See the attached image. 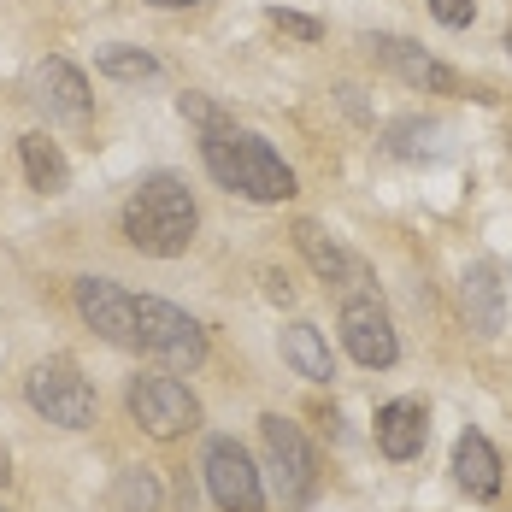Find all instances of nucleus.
<instances>
[{
    "label": "nucleus",
    "instance_id": "16",
    "mask_svg": "<svg viewBox=\"0 0 512 512\" xmlns=\"http://www.w3.org/2000/svg\"><path fill=\"white\" fill-rule=\"evenodd\" d=\"M18 165H24V183L36 195H65L71 189V159H65V148L53 142L48 130L18 136Z\"/></svg>",
    "mask_w": 512,
    "mask_h": 512
},
{
    "label": "nucleus",
    "instance_id": "17",
    "mask_svg": "<svg viewBox=\"0 0 512 512\" xmlns=\"http://www.w3.org/2000/svg\"><path fill=\"white\" fill-rule=\"evenodd\" d=\"M283 365H289L295 377H307V383H330V377H336L330 342H324V330L307 324V318H295V324L283 330Z\"/></svg>",
    "mask_w": 512,
    "mask_h": 512
},
{
    "label": "nucleus",
    "instance_id": "8",
    "mask_svg": "<svg viewBox=\"0 0 512 512\" xmlns=\"http://www.w3.org/2000/svg\"><path fill=\"white\" fill-rule=\"evenodd\" d=\"M336 330H342V348L354 354V365H365V371H389V365L401 359L395 318H389V307H383L371 289H359V295H348V301H342Z\"/></svg>",
    "mask_w": 512,
    "mask_h": 512
},
{
    "label": "nucleus",
    "instance_id": "22",
    "mask_svg": "<svg viewBox=\"0 0 512 512\" xmlns=\"http://www.w3.org/2000/svg\"><path fill=\"white\" fill-rule=\"evenodd\" d=\"M177 112L195 124V130H212V124H230V112L224 106H212L206 95H177Z\"/></svg>",
    "mask_w": 512,
    "mask_h": 512
},
{
    "label": "nucleus",
    "instance_id": "18",
    "mask_svg": "<svg viewBox=\"0 0 512 512\" xmlns=\"http://www.w3.org/2000/svg\"><path fill=\"white\" fill-rule=\"evenodd\" d=\"M106 512H159V477L148 465L118 471V483H112V495H106Z\"/></svg>",
    "mask_w": 512,
    "mask_h": 512
},
{
    "label": "nucleus",
    "instance_id": "10",
    "mask_svg": "<svg viewBox=\"0 0 512 512\" xmlns=\"http://www.w3.org/2000/svg\"><path fill=\"white\" fill-rule=\"evenodd\" d=\"M365 48H371L377 65H389V71H395L407 89H418V95H460V89H465L460 71H454V65H442L436 53H424L412 36H371Z\"/></svg>",
    "mask_w": 512,
    "mask_h": 512
},
{
    "label": "nucleus",
    "instance_id": "5",
    "mask_svg": "<svg viewBox=\"0 0 512 512\" xmlns=\"http://www.w3.org/2000/svg\"><path fill=\"white\" fill-rule=\"evenodd\" d=\"M259 448H265V471L277 483V501L283 507H307L312 489H318V460H312L307 430L283 412H265L259 418Z\"/></svg>",
    "mask_w": 512,
    "mask_h": 512
},
{
    "label": "nucleus",
    "instance_id": "23",
    "mask_svg": "<svg viewBox=\"0 0 512 512\" xmlns=\"http://www.w3.org/2000/svg\"><path fill=\"white\" fill-rule=\"evenodd\" d=\"M430 12H436V24H448V30H465V24L477 18V0H430Z\"/></svg>",
    "mask_w": 512,
    "mask_h": 512
},
{
    "label": "nucleus",
    "instance_id": "26",
    "mask_svg": "<svg viewBox=\"0 0 512 512\" xmlns=\"http://www.w3.org/2000/svg\"><path fill=\"white\" fill-rule=\"evenodd\" d=\"M507 53H512V30H507Z\"/></svg>",
    "mask_w": 512,
    "mask_h": 512
},
{
    "label": "nucleus",
    "instance_id": "11",
    "mask_svg": "<svg viewBox=\"0 0 512 512\" xmlns=\"http://www.w3.org/2000/svg\"><path fill=\"white\" fill-rule=\"evenodd\" d=\"M295 248H301V259L312 265V277H318V283H330V289H354V295H359V289H371L365 259L348 254L336 236H324L312 218H301V224H295Z\"/></svg>",
    "mask_w": 512,
    "mask_h": 512
},
{
    "label": "nucleus",
    "instance_id": "4",
    "mask_svg": "<svg viewBox=\"0 0 512 512\" xmlns=\"http://www.w3.org/2000/svg\"><path fill=\"white\" fill-rule=\"evenodd\" d=\"M124 407H130V418H136L154 442H177V436L201 430V401H195V389H189V383H177L171 371L130 377Z\"/></svg>",
    "mask_w": 512,
    "mask_h": 512
},
{
    "label": "nucleus",
    "instance_id": "1",
    "mask_svg": "<svg viewBox=\"0 0 512 512\" xmlns=\"http://www.w3.org/2000/svg\"><path fill=\"white\" fill-rule=\"evenodd\" d=\"M201 165H206V177H212L218 189H230V195H242V201H254V206H277V201L295 195L289 159L277 154L265 136L242 130L236 118L201 130Z\"/></svg>",
    "mask_w": 512,
    "mask_h": 512
},
{
    "label": "nucleus",
    "instance_id": "14",
    "mask_svg": "<svg viewBox=\"0 0 512 512\" xmlns=\"http://www.w3.org/2000/svg\"><path fill=\"white\" fill-rule=\"evenodd\" d=\"M454 483H460L471 501H495L501 495V454L483 430H465L454 442Z\"/></svg>",
    "mask_w": 512,
    "mask_h": 512
},
{
    "label": "nucleus",
    "instance_id": "9",
    "mask_svg": "<svg viewBox=\"0 0 512 512\" xmlns=\"http://www.w3.org/2000/svg\"><path fill=\"white\" fill-rule=\"evenodd\" d=\"M71 301H77V318L112 342V348H130V354H142V330H136V295L130 289H118L112 277H77L71 283Z\"/></svg>",
    "mask_w": 512,
    "mask_h": 512
},
{
    "label": "nucleus",
    "instance_id": "12",
    "mask_svg": "<svg viewBox=\"0 0 512 512\" xmlns=\"http://www.w3.org/2000/svg\"><path fill=\"white\" fill-rule=\"evenodd\" d=\"M30 101L42 106L48 118H71V124H83L89 106H95V95H89V77H83L71 59H42V65L30 71Z\"/></svg>",
    "mask_w": 512,
    "mask_h": 512
},
{
    "label": "nucleus",
    "instance_id": "7",
    "mask_svg": "<svg viewBox=\"0 0 512 512\" xmlns=\"http://www.w3.org/2000/svg\"><path fill=\"white\" fill-rule=\"evenodd\" d=\"M201 477H206V495L218 501V512H265L259 465L248 460V448H242L236 436H212V442H206Z\"/></svg>",
    "mask_w": 512,
    "mask_h": 512
},
{
    "label": "nucleus",
    "instance_id": "20",
    "mask_svg": "<svg viewBox=\"0 0 512 512\" xmlns=\"http://www.w3.org/2000/svg\"><path fill=\"white\" fill-rule=\"evenodd\" d=\"M436 136H442V124H430V118H395L389 124V136H383V148L395 159H436Z\"/></svg>",
    "mask_w": 512,
    "mask_h": 512
},
{
    "label": "nucleus",
    "instance_id": "24",
    "mask_svg": "<svg viewBox=\"0 0 512 512\" xmlns=\"http://www.w3.org/2000/svg\"><path fill=\"white\" fill-rule=\"evenodd\" d=\"M148 6H159V12H177V6H201V0H148Z\"/></svg>",
    "mask_w": 512,
    "mask_h": 512
},
{
    "label": "nucleus",
    "instance_id": "21",
    "mask_svg": "<svg viewBox=\"0 0 512 512\" xmlns=\"http://www.w3.org/2000/svg\"><path fill=\"white\" fill-rule=\"evenodd\" d=\"M265 18H271V30H283V36H289V42H324V24H318V18H307V12H289V6H271V12H265Z\"/></svg>",
    "mask_w": 512,
    "mask_h": 512
},
{
    "label": "nucleus",
    "instance_id": "2",
    "mask_svg": "<svg viewBox=\"0 0 512 512\" xmlns=\"http://www.w3.org/2000/svg\"><path fill=\"white\" fill-rule=\"evenodd\" d=\"M195 230H201V206H195L189 183L177 171H154V177H142L130 189V201H124V242L136 254L177 259V254H189Z\"/></svg>",
    "mask_w": 512,
    "mask_h": 512
},
{
    "label": "nucleus",
    "instance_id": "13",
    "mask_svg": "<svg viewBox=\"0 0 512 512\" xmlns=\"http://www.w3.org/2000/svg\"><path fill=\"white\" fill-rule=\"evenodd\" d=\"M424 436H430V412H424V401H412V395H401V401H389V407H377V454L383 460H418L424 454Z\"/></svg>",
    "mask_w": 512,
    "mask_h": 512
},
{
    "label": "nucleus",
    "instance_id": "6",
    "mask_svg": "<svg viewBox=\"0 0 512 512\" xmlns=\"http://www.w3.org/2000/svg\"><path fill=\"white\" fill-rule=\"evenodd\" d=\"M24 401L42 412L48 424L59 430H89L95 424V383L71 365V359H42V365H30V377H24Z\"/></svg>",
    "mask_w": 512,
    "mask_h": 512
},
{
    "label": "nucleus",
    "instance_id": "25",
    "mask_svg": "<svg viewBox=\"0 0 512 512\" xmlns=\"http://www.w3.org/2000/svg\"><path fill=\"white\" fill-rule=\"evenodd\" d=\"M12 477V454H6V442H0V483Z\"/></svg>",
    "mask_w": 512,
    "mask_h": 512
},
{
    "label": "nucleus",
    "instance_id": "3",
    "mask_svg": "<svg viewBox=\"0 0 512 512\" xmlns=\"http://www.w3.org/2000/svg\"><path fill=\"white\" fill-rule=\"evenodd\" d=\"M136 330H142V354L159 359L165 371H201L206 365L201 318H189L183 307H171L159 295H136Z\"/></svg>",
    "mask_w": 512,
    "mask_h": 512
},
{
    "label": "nucleus",
    "instance_id": "15",
    "mask_svg": "<svg viewBox=\"0 0 512 512\" xmlns=\"http://www.w3.org/2000/svg\"><path fill=\"white\" fill-rule=\"evenodd\" d=\"M465 312H471V330L477 336H501L507 330V283L489 259L465 265Z\"/></svg>",
    "mask_w": 512,
    "mask_h": 512
},
{
    "label": "nucleus",
    "instance_id": "19",
    "mask_svg": "<svg viewBox=\"0 0 512 512\" xmlns=\"http://www.w3.org/2000/svg\"><path fill=\"white\" fill-rule=\"evenodd\" d=\"M95 71H101V77H112V83H148V77H159V59L148 48L112 42V48L95 53Z\"/></svg>",
    "mask_w": 512,
    "mask_h": 512
},
{
    "label": "nucleus",
    "instance_id": "27",
    "mask_svg": "<svg viewBox=\"0 0 512 512\" xmlns=\"http://www.w3.org/2000/svg\"><path fill=\"white\" fill-rule=\"evenodd\" d=\"M0 512H12V507H6V501H0Z\"/></svg>",
    "mask_w": 512,
    "mask_h": 512
}]
</instances>
